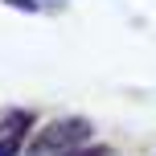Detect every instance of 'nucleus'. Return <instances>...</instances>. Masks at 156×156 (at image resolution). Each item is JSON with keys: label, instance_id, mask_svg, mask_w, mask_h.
<instances>
[{"label": "nucleus", "instance_id": "1", "mask_svg": "<svg viewBox=\"0 0 156 156\" xmlns=\"http://www.w3.org/2000/svg\"><path fill=\"white\" fill-rule=\"evenodd\" d=\"M25 127H29V115L16 111V115H12V132L0 140V156H16V148H21V140H25Z\"/></svg>", "mask_w": 156, "mask_h": 156}]
</instances>
